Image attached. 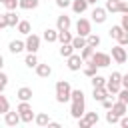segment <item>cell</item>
Listing matches in <instances>:
<instances>
[{"instance_id": "ab89813d", "label": "cell", "mask_w": 128, "mask_h": 128, "mask_svg": "<svg viewBox=\"0 0 128 128\" xmlns=\"http://www.w3.org/2000/svg\"><path fill=\"white\" fill-rule=\"evenodd\" d=\"M72 100H84V92L80 90V88H76V90H72V96H70V102Z\"/></svg>"}, {"instance_id": "44dd1931", "label": "cell", "mask_w": 128, "mask_h": 128, "mask_svg": "<svg viewBox=\"0 0 128 128\" xmlns=\"http://www.w3.org/2000/svg\"><path fill=\"white\" fill-rule=\"evenodd\" d=\"M6 18H8V28L18 26V22H20V18H18L16 10H8V12H6Z\"/></svg>"}, {"instance_id": "83f0119b", "label": "cell", "mask_w": 128, "mask_h": 128, "mask_svg": "<svg viewBox=\"0 0 128 128\" xmlns=\"http://www.w3.org/2000/svg\"><path fill=\"white\" fill-rule=\"evenodd\" d=\"M24 64H26L28 68H36V66H38V58H36V54H34V52H28L26 58H24Z\"/></svg>"}, {"instance_id": "5b68a950", "label": "cell", "mask_w": 128, "mask_h": 128, "mask_svg": "<svg viewBox=\"0 0 128 128\" xmlns=\"http://www.w3.org/2000/svg\"><path fill=\"white\" fill-rule=\"evenodd\" d=\"M112 60L116 62V64H124L126 60H128V52H126V48L122 46V44H116V46H112Z\"/></svg>"}, {"instance_id": "603a6c76", "label": "cell", "mask_w": 128, "mask_h": 128, "mask_svg": "<svg viewBox=\"0 0 128 128\" xmlns=\"http://www.w3.org/2000/svg\"><path fill=\"white\" fill-rule=\"evenodd\" d=\"M16 28H18V32H20V34H24V36H28V34L32 32V26H30V22H28V20H20Z\"/></svg>"}, {"instance_id": "7dc6e473", "label": "cell", "mask_w": 128, "mask_h": 128, "mask_svg": "<svg viewBox=\"0 0 128 128\" xmlns=\"http://www.w3.org/2000/svg\"><path fill=\"white\" fill-rule=\"evenodd\" d=\"M0 82H2V84H8V76H6L2 70H0Z\"/></svg>"}, {"instance_id": "7a4b0ae2", "label": "cell", "mask_w": 128, "mask_h": 128, "mask_svg": "<svg viewBox=\"0 0 128 128\" xmlns=\"http://www.w3.org/2000/svg\"><path fill=\"white\" fill-rule=\"evenodd\" d=\"M16 110H18V114H20V120H22V122H26V124H28V122H32V120H34V116H36V114H34V110H32V104H30V102H26V100H20V104L16 106Z\"/></svg>"}, {"instance_id": "836d02e7", "label": "cell", "mask_w": 128, "mask_h": 128, "mask_svg": "<svg viewBox=\"0 0 128 128\" xmlns=\"http://www.w3.org/2000/svg\"><path fill=\"white\" fill-rule=\"evenodd\" d=\"M122 30H124V28H122V26H120V24H116V26H112V28H110V30H108V36H110V38H114V40H116V38H118V36H120V32H122Z\"/></svg>"}, {"instance_id": "9a60e30c", "label": "cell", "mask_w": 128, "mask_h": 128, "mask_svg": "<svg viewBox=\"0 0 128 128\" xmlns=\"http://www.w3.org/2000/svg\"><path fill=\"white\" fill-rule=\"evenodd\" d=\"M8 50H10L12 54H20L22 50H26V42H24V40H12V42L8 44Z\"/></svg>"}, {"instance_id": "d6a6232c", "label": "cell", "mask_w": 128, "mask_h": 128, "mask_svg": "<svg viewBox=\"0 0 128 128\" xmlns=\"http://www.w3.org/2000/svg\"><path fill=\"white\" fill-rule=\"evenodd\" d=\"M10 110V102H8V98L0 92V114H6Z\"/></svg>"}, {"instance_id": "7bdbcfd3", "label": "cell", "mask_w": 128, "mask_h": 128, "mask_svg": "<svg viewBox=\"0 0 128 128\" xmlns=\"http://www.w3.org/2000/svg\"><path fill=\"white\" fill-rule=\"evenodd\" d=\"M120 26L128 32V12H126V14H122V18H120Z\"/></svg>"}, {"instance_id": "4316f807", "label": "cell", "mask_w": 128, "mask_h": 128, "mask_svg": "<svg viewBox=\"0 0 128 128\" xmlns=\"http://www.w3.org/2000/svg\"><path fill=\"white\" fill-rule=\"evenodd\" d=\"M86 42H88V46H92V48H98L102 40H100V36H98V34H94V32H90V34L86 36Z\"/></svg>"}, {"instance_id": "f5cc1de1", "label": "cell", "mask_w": 128, "mask_h": 128, "mask_svg": "<svg viewBox=\"0 0 128 128\" xmlns=\"http://www.w3.org/2000/svg\"><path fill=\"white\" fill-rule=\"evenodd\" d=\"M96 2H98V0H88V4H96Z\"/></svg>"}, {"instance_id": "d6986e66", "label": "cell", "mask_w": 128, "mask_h": 128, "mask_svg": "<svg viewBox=\"0 0 128 128\" xmlns=\"http://www.w3.org/2000/svg\"><path fill=\"white\" fill-rule=\"evenodd\" d=\"M34 70H36V74H38L40 78H48V76L52 74V68H50V64H40V62H38V66H36Z\"/></svg>"}, {"instance_id": "f907efd6", "label": "cell", "mask_w": 128, "mask_h": 128, "mask_svg": "<svg viewBox=\"0 0 128 128\" xmlns=\"http://www.w3.org/2000/svg\"><path fill=\"white\" fill-rule=\"evenodd\" d=\"M4 68V58H2V54H0V70Z\"/></svg>"}, {"instance_id": "db71d44e", "label": "cell", "mask_w": 128, "mask_h": 128, "mask_svg": "<svg viewBox=\"0 0 128 128\" xmlns=\"http://www.w3.org/2000/svg\"><path fill=\"white\" fill-rule=\"evenodd\" d=\"M0 2H2V4H4V0H0Z\"/></svg>"}, {"instance_id": "3957f363", "label": "cell", "mask_w": 128, "mask_h": 128, "mask_svg": "<svg viewBox=\"0 0 128 128\" xmlns=\"http://www.w3.org/2000/svg\"><path fill=\"white\" fill-rule=\"evenodd\" d=\"M108 12L112 14H126L128 12V2H122V0H106V6H104Z\"/></svg>"}, {"instance_id": "7c38bea8", "label": "cell", "mask_w": 128, "mask_h": 128, "mask_svg": "<svg viewBox=\"0 0 128 128\" xmlns=\"http://www.w3.org/2000/svg\"><path fill=\"white\" fill-rule=\"evenodd\" d=\"M88 0H72V4H70V8H72V12L74 14H84L86 10H88Z\"/></svg>"}, {"instance_id": "4fadbf2b", "label": "cell", "mask_w": 128, "mask_h": 128, "mask_svg": "<svg viewBox=\"0 0 128 128\" xmlns=\"http://www.w3.org/2000/svg\"><path fill=\"white\" fill-rule=\"evenodd\" d=\"M108 96H110V92L106 90V86H100V88H92V98H94V100L102 102V100H106Z\"/></svg>"}, {"instance_id": "74e56055", "label": "cell", "mask_w": 128, "mask_h": 128, "mask_svg": "<svg viewBox=\"0 0 128 128\" xmlns=\"http://www.w3.org/2000/svg\"><path fill=\"white\" fill-rule=\"evenodd\" d=\"M116 42H118V44H122V46H128V32H126V30H122V32H120V36L116 38Z\"/></svg>"}, {"instance_id": "6da1fadb", "label": "cell", "mask_w": 128, "mask_h": 128, "mask_svg": "<svg viewBox=\"0 0 128 128\" xmlns=\"http://www.w3.org/2000/svg\"><path fill=\"white\" fill-rule=\"evenodd\" d=\"M70 96H72V86L68 80H58L56 82V102L58 104H64V102H70Z\"/></svg>"}, {"instance_id": "ffe728a7", "label": "cell", "mask_w": 128, "mask_h": 128, "mask_svg": "<svg viewBox=\"0 0 128 128\" xmlns=\"http://www.w3.org/2000/svg\"><path fill=\"white\" fill-rule=\"evenodd\" d=\"M84 64H86V66L82 68V72H84V76H88V78H92V76H96V74H98V66H96V64H92L90 60H88V62H84Z\"/></svg>"}, {"instance_id": "8d00e7d4", "label": "cell", "mask_w": 128, "mask_h": 128, "mask_svg": "<svg viewBox=\"0 0 128 128\" xmlns=\"http://www.w3.org/2000/svg\"><path fill=\"white\" fill-rule=\"evenodd\" d=\"M108 82H114V84H122V74L120 72H112L108 76Z\"/></svg>"}, {"instance_id": "f6af8a7d", "label": "cell", "mask_w": 128, "mask_h": 128, "mask_svg": "<svg viewBox=\"0 0 128 128\" xmlns=\"http://www.w3.org/2000/svg\"><path fill=\"white\" fill-rule=\"evenodd\" d=\"M118 124H120L122 128H128V116H126V114H124V116H120V122H118Z\"/></svg>"}, {"instance_id": "60d3db41", "label": "cell", "mask_w": 128, "mask_h": 128, "mask_svg": "<svg viewBox=\"0 0 128 128\" xmlns=\"http://www.w3.org/2000/svg\"><path fill=\"white\" fill-rule=\"evenodd\" d=\"M100 104H102V108H106V110H110V108H112V104H114V100H112V98L108 96V98H106V100H102Z\"/></svg>"}, {"instance_id": "4dcf8cb0", "label": "cell", "mask_w": 128, "mask_h": 128, "mask_svg": "<svg viewBox=\"0 0 128 128\" xmlns=\"http://www.w3.org/2000/svg\"><path fill=\"white\" fill-rule=\"evenodd\" d=\"M92 54H94V48H92V46H88V44L80 50V56H82V60H84V62H88V60L92 58Z\"/></svg>"}, {"instance_id": "ba28073f", "label": "cell", "mask_w": 128, "mask_h": 128, "mask_svg": "<svg viewBox=\"0 0 128 128\" xmlns=\"http://www.w3.org/2000/svg\"><path fill=\"white\" fill-rule=\"evenodd\" d=\"M66 66H68V70H70V72H78V70L84 66V60H82V56H80V54H72V56H68V58H66Z\"/></svg>"}, {"instance_id": "8992f818", "label": "cell", "mask_w": 128, "mask_h": 128, "mask_svg": "<svg viewBox=\"0 0 128 128\" xmlns=\"http://www.w3.org/2000/svg\"><path fill=\"white\" fill-rule=\"evenodd\" d=\"M86 112V102L84 100H72V106H70V116L72 118H82Z\"/></svg>"}, {"instance_id": "f1b7e54d", "label": "cell", "mask_w": 128, "mask_h": 128, "mask_svg": "<svg viewBox=\"0 0 128 128\" xmlns=\"http://www.w3.org/2000/svg\"><path fill=\"white\" fill-rule=\"evenodd\" d=\"M106 80H108V78H104V76H100V74H96V76H92V78H90V82H92V88L106 86Z\"/></svg>"}, {"instance_id": "cb8c5ba5", "label": "cell", "mask_w": 128, "mask_h": 128, "mask_svg": "<svg viewBox=\"0 0 128 128\" xmlns=\"http://www.w3.org/2000/svg\"><path fill=\"white\" fill-rule=\"evenodd\" d=\"M72 54H74V46H72V42H66V44L60 46V56H62V58H68V56H72Z\"/></svg>"}, {"instance_id": "e575fe53", "label": "cell", "mask_w": 128, "mask_h": 128, "mask_svg": "<svg viewBox=\"0 0 128 128\" xmlns=\"http://www.w3.org/2000/svg\"><path fill=\"white\" fill-rule=\"evenodd\" d=\"M106 122H108V124H118V122H120V116L114 114L112 110H108V112H106Z\"/></svg>"}, {"instance_id": "d590c367", "label": "cell", "mask_w": 128, "mask_h": 128, "mask_svg": "<svg viewBox=\"0 0 128 128\" xmlns=\"http://www.w3.org/2000/svg\"><path fill=\"white\" fill-rule=\"evenodd\" d=\"M4 6H6V10H16V8H20V0H4Z\"/></svg>"}, {"instance_id": "484cf974", "label": "cell", "mask_w": 128, "mask_h": 128, "mask_svg": "<svg viewBox=\"0 0 128 128\" xmlns=\"http://www.w3.org/2000/svg\"><path fill=\"white\" fill-rule=\"evenodd\" d=\"M40 4V0H20V8L22 10H36Z\"/></svg>"}, {"instance_id": "11a10c76", "label": "cell", "mask_w": 128, "mask_h": 128, "mask_svg": "<svg viewBox=\"0 0 128 128\" xmlns=\"http://www.w3.org/2000/svg\"><path fill=\"white\" fill-rule=\"evenodd\" d=\"M126 52H128V48H126Z\"/></svg>"}, {"instance_id": "f546056e", "label": "cell", "mask_w": 128, "mask_h": 128, "mask_svg": "<svg viewBox=\"0 0 128 128\" xmlns=\"http://www.w3.org/2000/svg\"><path fill=\"white\" fill-rule=\"evenodd\" d=\"M72 34H70V30H62V32H58V42L60 44H66V42H72Z\"/></svg>"}, {"instance_id": "ee69618b", "label": "cell", "mask_w": 128, "mask_h": 128, "mask_svg": "<svg viewBox=\"0 0 128 128\" xmlns=\"http://www.w3.org/2000/svg\"><path fill=\"white\" fill-rule=\"evenodd\" d=\"M2 28H8V18H6V14H0V30Z\"/></svg>"}, {"instance_id": "2e32d148", "label": "cell", "mask_w": 128, "mask_h": 128, "mask_svg": "<svg viewBox=\"0 0 128 128\" xmlns=\"http://www.w3.org/2000/svg\"><path fill=\"white\" fill-rule=\"evenodd\" d=\"M16 96H18V100H26V102H30V100H32V96H34V92H32V88L22 86V88H18Z\"/></svg>"}, {"instance_id": "d4e9b609", "label": "cell", "mask_w": 128, "mask_h": 128, "mask_svg": "<svg viewBox=\"0 0 128 128\" xmlns=\"http://www.w3.org/2000/svg\"><path fill=\"white\" fill-rule=\"evenodd\" d=\"M34 122H36L38 126H42V128H44V126H48V124H50V118H48V114H46V112H40V114H36V116H34Z\"/></svg>"}, {"instance_id": "52a82bcc", "label": "cell", "mask_w": 128, "mask_h": 128, "mask_svg": "<svg viewBox=\"0 0 128 128\" xmlns=\"http://www.w3.org/2000/svg\"><path fill=\"white\" fill-rule=\"evenodd\" d=\"M24 42H26V52H34V54H36V52L40 50V36H38V34H32V32H30Z\"/></svg>"}, {"instance_id": "f35d334b", "label": "cell", "mask_w": 128, "mask_h": 128, "mask_svg": "<svg viewBox=\"0 0 128 128\" xmlns=\"http://www.w3.org/2000/svg\"><path fill=\"white\" fill-rule=\"evenodd\" d=\"M116 96H118V100H120V102L128 104V88H120V92H118Z\"/></svg>"}, {"instance_id": "681fc988", "label": "cell", "mask_w": 128, "mask_h": 128, "mask_svg": "<svg viewBox=\"0 0 128 128\" xmlns=\"http://www.w3.org/2000/svg\"><path fill=\"white\" fill-rule=\"evenodd\" d=\"M48 126H50V128H60V124H58V122H52V120H50V124H48Z\"/></svg>"}, {"instance_id": "5bb4252c", "label": "cell", "mask_w": 128, "mask_h": 128, "mask_svg": "<svg viewBox=\"0 0 128 128\" xmlns=\"http://www.w3.org/2000/svg\"><path fill=\"white\" fill-rule=\"evenodd\" d=\"M42 38H44L48 44L58 42V28H46V30H44V34H42Z\"/></svg>"}, {"instance_id": "7402d4cb", "label": "cell", "mask_w": 128, "mask_h": 128, "mask_svg": "<svg viewBox=\"0 0 128 128\" xmlns=\"http://www.w3.org/2000/svg\"><path fill=\"white\" fill-rule=\"evenodd\" d=\"M86 44H88V42H86V36H80V34H76V36L72 38V46H74V50H82Z\"/></svg>"}, {"instance_id": "9c48e42d", "label": "cell", "mask_w": 128, "mask_h": 128, "mask_svg": "<svg viewBox=\"0 0 128 128\" xmlns=\"http://www.w3.org/2000/svg\"><path fill=\"white\" fill-rule=\"evenodd\" d=\"M92 32V22L88 20V18H80L78 22H76V34H80V36H88Z\"/></svg>"}, {"instance_id": "ac0fdd59", "label": "cell", "mask_w": 128, "mask_h": 128, "mask_svg": "<svg viewBox=\"0 0 128 128\" xmlns=\"http://www.w3.org/2000/svg\"><path fill=\"white\" fill-rule=\"evenodd\" d=\"M114 114H118V116H124V114H128V104H124V102H120V100H116L114 104H112V108H110Z\"/></svg>"}, {"instance_id": "277c9868", "label": "cell", "mask_w": 128, "mask_h": 128, "mask_svg": "<svg viewBox=\"0 0 128 128\" xmlns=\"http://www.w3.org/2000/svg\"><path fill=\"white\" fill-rule=\"evenodd\" d=\"M90 62H92V64H96L98 68H106V66H110V64H112V56H110V54H106V52H96V50H94V54H92Z\"/></svg>"}, {"instance_id": "e0dca14e", "label": "cell", "mask_w": 128, "mask_h": 128, "mask_svg": "<svg viewBox=\"0 0 128 128\" xmlns=\"http://www.w3.org/2000/svg\"><path fill=\"white\" fill-rule=\"evenodd\" d=\"M4 122H6L8 126H16L18 122H22V120H20V114H18V110H16V112H10V110H8V112L4 114Z\"/></svg>"}, {"instance_id": "bcb514c9", "label": "cell", "mask_w": 128, "mask_h": 128, "mask_svg": "<svg viewBox=\"0 0 128 128\" xmlns=\"http://www.w3.org/2000/svg\"><path fill=\"white\" fill-rule=\"evenodd\" d=\"M78 128H90V126H88V122L84 120V116H82V118H78Z\"/></svg>"}, {"instance_id": "816d5d0a", "label": "cell", "mask_w": 128, "mask_h": 128, "mask_svg": "<svg viewBox=\"0 0 128 128\" xmlns=\"http://www.w3.org/2000/svg\"><path fill=\"white\" fill-rule=\"evenodd\" d=\"M4 88H6V84H2V82H0V92H4Z\"/></svg>"}, {"instance_id": "8fae6325", "label": "cell", "mask_w": 128, "mask_h": 128, "mask_svg": "<svg viewBox=\"0 0 128 128\" xmlns=\"http://www.w3.org/2000/svg\"><path fill=\"white\" fill-rule=\"evenodd\" d=\"M70 26H72V18H70V16L62 14V16L56 18V28H58V32H62V30H70Z\"/></svg>"}, {"instance_id": "b9f144b4", "label": "cell", "mask_w": 128, "mask_h": 128, "mask_svg": "<svg viewBox=\"0 0 128 128\" xmlns=\"http://www.w3.org/2000/svg\"><path fill=\"white\" fill-rule=\"evenodd\" d=\"M54 2H56L58 8H68V6L72 4V0H54Z\"/></svg>"}, {"instance_id": "1f68e13d", "label": "cell", "mask_w": 128, "mask_h": 128, "mask_svg": "<svg viewBox=\"0 0 128 128\" xmlns=\"http://www.w3.org/2000/svg\"><path fill=\"white\" fill-rule=\"evenodd\" d=\"M84 120L88 122V126L98 124V112H84Z\"/></svg>"}, {"instance_id": "c3c4849f", "label": "cell", "mask_w": 128, "mask_h": 128, "mask_svg": "<svg viewBox=\"0 0 128 128\" xmlns=\"http://www.w3.org/2000/svg\"><path fill=\"white\" fill-rule=\"evenodd\" d=\"M122 88H128V74H122Z\"/></svg>"}, {"instance_id": "30bf717a", "label": "cell", "mask_w": 128, "mask_h": 128, "mask_svg": "<svg viewBox=\"0 0 128 128\" xmlns=\"http://www.w3.org/2000/svg\"><path fill=\"white\" fill-rule=\"evenodd\" d=\"M92 22H96V24H104L106 22V18H108V10L106 8H100V6H94V10H92Z\"/></svg>"}]
</instances>
